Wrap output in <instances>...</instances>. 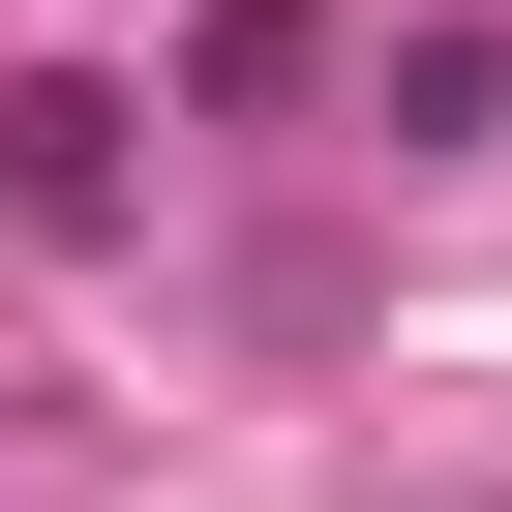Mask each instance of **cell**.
I'll use <instances>...</instances> for the list:
<instances>
[{
    "mask_svg": "<svg viewBox=\"0 0 512 512\" xmlns=\"http://www.w3.org/2000/svg\"><path fill=\"white\" fill-rule=\"evenodd\" d=\"M0 211L31 241H121V91H0Z\"/></svg>",
    "mask_w": 512,
    "mask_h": 512,
    "instance_id": "cell-1",
    "label": "cell"
},
{
    "mask_svg": "<svg viewBox=\"0 0 512 512\" xmlns=\"http://www.w3.org/2000/svg\"><path fill=\"white\" fill-rule=\"evenodd\" d=\"M512 121V31H392V151H482Z\"/></svg>",
    "mask_w": 512,
    "mask_h": 512,
    "instance_id": "cell-2",
    "label": "cell"
}]
</instances>
